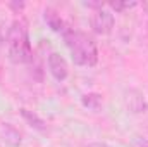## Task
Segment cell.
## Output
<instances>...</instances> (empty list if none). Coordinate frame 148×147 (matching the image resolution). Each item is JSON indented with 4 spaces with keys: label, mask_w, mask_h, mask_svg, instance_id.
<instances>
[{
    "label": "cell",
    "mask_w": 148,
    "mask_h": 147,
    "mask_svg": "<svg viewBox=\"0 0 148 147\" xmlns=\"http://www.w3.org/2000/svg\"><path fill=\"white\" fill-rule=\"evenodd\" d=\"M62 37L71 52V59L74 64L91 68L98 62V47L88 33L69 28Z\"/></svg>",
    "instance_id": "cell-1"
},
{
    "label": "cell",
    "mask_w": 148,
    "mask_h": 147,
    "mask_svg": "<svg viewBox=\"0 0 148 147\" xmlns=\"http://www.w3.org/2000/svg\"><path fill=\"white\" fill-rule=\"evenodd\" d=\"M7 52H9V59L14 64L33 62V49L29 43L26 23L21 19H16L7 31Z\"/></svg>",
    "instance_id": "cell-2"
},
{
    "label": "cell",
    "mask_w": 148,
    "mask_h": 147,
    "mask_svg": "<svg viewBox=\"0 0 148 147\" xmlns=\"http://www.w3.org/2000/svg\"><path fill=\"white\" fill-rule=\"evenodd\" d=\"M114 24H115L114 14L107 9H98L91 16V28L97 35H102V37L110 35L114 30Z\"/></svg>",
    "instance_id": "cell-3"
},
{
    "label": "cell",
    "mask_w": 148,
    "mask_h": 147,
    "mask_svg": "<svg viewBox=\"0 0 148 147\" xmlns=\"http://www.w3.org/2000/svg\"><path fill=\"white\" fill-rule=\"evenodd\" d=\"M47 66H48L50 74H52L57 81H64V80L69 76L67 61H66L59 52H52V54L47 57Z\"/></svg>",
    "instance_id": "cell-4"
},
{
    "label": "cell",
    "mask_w": 148,
    "mask_h": 147,
    "mask_svg": "<svg viewBox=\"0 0 148 147\" xmlns=\"http://www.w3.org/2000/svg\"><path fill=\"white\" fill-rule=\"evenodd\" d=\"M43 19H45V23L48 24V28L52 30V31H55V33H66L69 28L66 26V23L62 21V17L53 10V9H45V12H43Z\"/></svg>",
    "instance_id": "cell-5"
},
{
    "label": "cell",
    "mask_w": 148,
    "mask_h": 147,
    "mask_svg": "<svg viewBox=\"0 0 148 147\" xmlns=\"http://www.w3.org/2000/svg\"><path fill=\"white\" fill-rule=\"evenodd\" d=\"M126 106H127V109L131 111V112H134V114L143 112L145 107H147L145 106V99H143V95L138 90H129L126 94Z\"/></svg>",
    "instance_id": "cell-6"
},
{
    "label": "cell",
    "mask_w": 148,
    "mask_h": 147,
    "mask_svg": "<svg viewBox=\"0 0 148 147\" xmlns=\"http://www.w3.org/2000/svg\"><path fill=\"white\" fill-rule=\"evenodd\" d=\"M21 116H23V119L31 126V128H35V130H38V132H45L47 130V123L38 116L36 112H33V111L26 109V107H21Z\"/></svg>",
    "instance_id": "cell-7"
},
{
    "label": "cell",
    "mask_w": 148,
    "mask_h": 147,
    "mask_svg": "<svg viewBox=\"0 0 148 147\" xmlns=\"http://www.w3.org/2000/svg\"><path fill=\"white\" fill-rule=\"evenodd\" d=\"M81 104H83L86 109L93 111V112H98V111L102 109L103 101H102V95H100V94L90 92V94H84V95L81 97Z\"/></svg>",
    "instance_id": "cell-8"
},
{
    "label": "cell",
    "mask_w": 148,
    "mask_h": 147,
    "mask_svg": "<svg viewBox=\"0 0 148 147\" xmlns=\"http://www.w3.org/2000/svg\"><path fill=\"white\" fill-rule=\"evenodd\" d=\"M0 132H2V135L5 137V140H7L10 146H19V144H21V133H19L10 123H2Z\"/></svg>",
    "instance_id": "cell-9"
},
{
    "label": "cell",
    "mask_w": 148,
    "mask_h": 147,
    "mask_svg": "<svg viewBox=\"0 0 148 147\" xmlns=\"http://www.w3.org/2000/svg\"><path fill=\"white\" fill-rule=\"evenodd\" d=\"M112 9H115V10H124V9H127V7H134L136 3L134 2H114V3H110Z\"/></svg>",
    "instance_id": "cell-10"
},
{
    "label": "cell",
    "mask_w": 148,
    "mask_h": 147,
    "mask_svg": "<svg viewBox=\"0 0 148 147\" xmlns=\"http://www.w3.org/2000/svg\"><path fill=\"white\" fill-rule=\"evenodd\" d=\"M133 147H148V139H145V137H133Z\"/></svg>",
    "instance_id": "cell-11"
},
{
    "label": "cell",
    "mask_w": 148,
    "mask_h": 147,
    "mask_svg": "<svg viewBox=\"0 0 148 147\" xmlns=\"http://www.w3.org/2000/svg\"><path fill=\"white\" fill-rule=\"evenodd\" d=\"M86 147H112V146L105 144V142H91V144H88Z\"/></svg>",
    "instance_id": "cell-12"
}]
</instances>
